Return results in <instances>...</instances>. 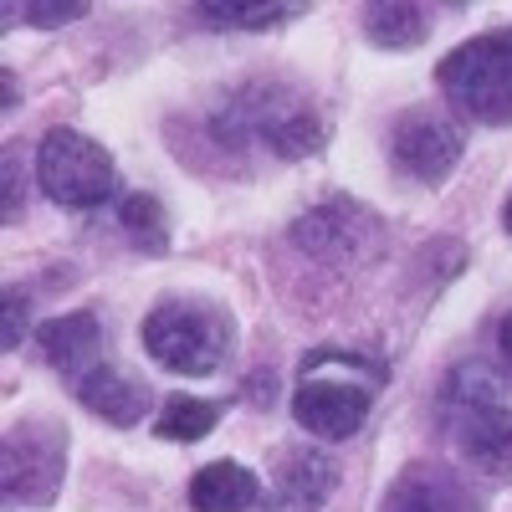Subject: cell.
Listing matches in <instances>:
<instances>
[{"label": "cell", "mask_w": 512, "mask_h": 512, "mask_svg": "<svg viewBox=\"0 0 512 512\" xmlns=\"http://www.w3.org/2000/svg\"><path fill=\"white\" fill-rule=\"evenodd\" d=\"M328 139L323 108L292 88L282 77H256L210 113V144L241 154V149H267L272 159H308Z\"/></svg>", "instance_id": "cell-1"}, {"label": "cell", "mask_w": 512, "mask_h": 512, "mask_svg": "<svg viewBox=\"0 0 512 512\" xmlns=\"http://www.w3.org/2000/svg\"><path fill=\"white\" fill-rule=\"evenodd\" d=\"M384 379H390V369H384L379 359H369L359 349L323 344L303 359V369H297L292 420L318 441H349L369 420Z\"/></svg>", "instance_id": "cell-2"}, {"label": "cell", "mask_w": 512, "mask_h": 512, "mask_svg": "<svg viewBox=\"0 0 512 512\" xmlns=\"http://www.w3.org/2000/svg\"><path fill=\"white\" fill-rule=\"evenodd\" d=\"M144 349L164 374L205 379L236 354V318L221 303L164 297V303L144 318Z\"/></svg>", "instance_id": "cell-3"}, {"label": "cell", "mask_w": 512, "mask_h": 512, "mask_svg": "<svg viewBox=\"0 0 512 512\" xmlns=\"http://www.w3.org/2000/svg\"><path fill=\"white\" fill-rule=\"evenodd\" d=\"M446 103L487 128H512V31H482L436 67Z\"/></svg>", "instance_id": "cell-4"}, {"label": "cell", "mask_w": 512, "mask_h": 512, "mask_svg": "<svg viewBox=\"0 0 512 512\" xmlns=\"http://www.w3.org/2000/svg\"><path fill=\"white\" fill-rule=\"evenodd\" d=\"M67 482V425L52 415H21L0 446V492L11 507H52Z\"/></svg>", "instance_id": "cell-5"}, {"label": "cell", "mask_w": 512, "mask_h": 512, "mask_svg": "<svg viewBox=\"0 0 512 512\" xmlns=\"http://www.w3.org/2000/svg\"><path fill=\"white\" fill-rule=\"evenodd\" d=\"M36 180L62 210H98L118 195V164L77 128H47V139L36 144Z\"/></svg>", "instance_id": "cell-6"}, {"label": "cell", "mask_w": 512, "mask_h": 512, "mask_svg": "<svg viewBox=\"0 0 512 512\" xmlns=\"http://www.w3.org/2000/svg\"><path fill=\"white\" fill-rule=\"evenodd\" d=\"M466 154V134H461V123L431 103H420V108H405L395 123H390V159L405 180L415 185H441L451 169L461 164Z\"/></svg>", "instance_id": "cell-7"}, {"label": "cell", "mask_w": 512, "mask_h": 512, "mask_svg": "<svg viewBox=\"0 0 512 512\" xmlns=\"http://www.w3.org/2000/svg\"><path fill=\"white\" fill-rule=\"evenodd\" d=\"M292 246L318 256V262H333V267L364 262V256L379 246V216L359 200L333 195V200L303 210V216L292 221Z\"/></svg>", "instance_id": "cell-8"}, {"label": "cell", "mask_w": 512, "mask_h": 512, "mask_svg": "<svg viewBox=\"0 0 512 512\" xmlns=\"http://www.w3.org/2000/svg\"><path fill=\"white\" fill-rule=\"evenodd\" d=\"M451 436L472 472H482L492 482H512V405H502V400L461 405L451 420Z\"/></svg>", "instance_id": "cell-9"}, {"label": "cell", "mask_w": 512, "mask_h": 512, "mask_svg": "<svg viewBox=\"0 0 512 512\" xmlns=\"http://www.w3.org/2000/svg\"><path fill=\"white\" fill-rule=\"evenodd\" d=\"M379 512H482V497L472 492V482L461 472H451V466L410 461L390 482Z\"/></svg>", "instance_id": "cell-10"}, {"label": "cell", "mask_w": 512, "mask_h": 512, "mask_svg": "<svg viewBox=\"0 0 512 512\" xmlns=\"http://www.w3.org/2000/svg\"><path fill=\"white\" fill-rule=\"evenodd\" d=\"M77 400H82L88 415L118 425V431H134V425L149 415V405H154V390L128 364L103 359V364H93L88 374L77 379Z\"/></svg>", "instance_id": "cell-11"}, {"label": "cell", "mask_w": 512, "mask_h": 512, "mask_svg": "<svg viewBox=\"0 0 512 512\" xmlns=\"http://www.w3.org/2000/svg\"><path fill=\"white\" fill-rule=\"evenodd\" d=\"M103 318L93 313V308H77V313H62V318H52V323H41L36 328V344H41V354H47V364L52 369H62V374H88L93 364H103L98 354H103Z\"/></svg>", "instance_id": "cell-12"}, {"label": "cell", "mask_w": 512, "mask_h": 512, "mask_svg": "<svg viewBox=\"0 0 512 512\" xmlns=\"http://www.w3.org/2000/svg\"><path fill=\"white\" fill-rule=\"evenodd\" d=\"M338 482V466L313 446H282L277 451V492L282 512H318Z\"/></svg>", "instance_id": "cell-13"}, {"label": "cell", "mask_w": 512, "mask_h": 512, "mask_svg": "<svg viewBox=\"0 0 512 512\" xmlns=\"http://www.w3.org/2000/svg\"><path fill=\"white\" fill-rule=\"evenodd\" d=\"M256 502H262V477L241 461H210L190 477L195 512H251Z\"/></svg>", "instance_id": "cell-14"}, {"label": "cell", "mask_w": 512, "mask_h": 512, "mask_svg": "<svg viewBox=\"0 0 512 512\" xmlns=\"http://www.w3.org/2000/svg\"><path fill=\"white\" fill-rule=\"evenodd\" d=\"M364 21V36L374 41L379 52H415L431 41V26H436V11L431 6H405V0H390V6H364L359 11Z\"/></svg>", "instance_id": "cell-15"}, {"label": "cell", "mask_w": 512, "mask_h": 512, "mask_svg": "<svg viewBox=\"0 0 512 512\" xmlns=\"http://www.w3.org/2000/svg\"><path fill=\"white\" fill-rule=\"evenodd\" d=\"M118 226H123L128 246H139L144 256H164L169 251V210L149 190H134V195L118 200Z\"/></svg>", "instance_id": "cell-16"}, {"label": "cell", "mask_w": 512, "mask_h": 512, "mask_svg": "<svg viewBox=\"0 0 512 512\" xmlns=\"http://www.w3.org/2000/svg\"><path fill=\"white\" fill-rule=\"evenodd\" d=\"M216 420H221V405L216 400H195V395H175V400H164L159 420H154V436L164 441H205L210 431H216Z\"/></svg>", "instance_id": "cell-17"}, {"label": "cell", "mask_w": 512, "mask_h": 512, "mask_svg": "<svg viewBox=\"0 0 512 512\" xmlns=\"http://www.w3.org/2000/svg\"><path fill=\"white\" fill-rule=\"evenodd\" d=\"M195 16L221 31H267V26L308 16V6H195Z\"/></svg>", "instance_id": "cell-18"}, {"label": "cell", "mask_w": 512, "mask_h": 512, "mask_svg": "<svg viewBox=\"0 0 512 512\" xmlns=\"http://www.w3.org/2000/svg\"><path fill=\"white\" fill-rule=\"evenodd\" d=\"M88 6L82 0H67V6H6V26L26 21V26H67V21H82Z\"/></svg>", "instance_id": "cell-19"}, {"label": "cell", "mask_w": 512, "mask_h": 512, "mask_svg": "<svg viewBox=\"0 0 512 512\" xmlns=\"http://www.w3.org/2000/svg\"><path fill=\"white\" fill-rule=\"evenodd\" d=\"M26 328H31V297H26L21 287H6V333H0V344L21 349Z\"/></svg>", "instance_id": "cell-20"}, {"label": "cell", "mask_w": 512, "mask_h": 512, "mask_svg": "<svg viewBox=\"0 0 512 512\" xmlns=\"http://www.w3.org/2000/svg\"><path fill=\"white\" fill-rule=\"evenodd\" d=\"M26 210V190H21V169H16V149H6V221L16 226Z\"/></svg>", "instance_id": "cell-21"}, {"label": "cell", "mask_w": 512, "mask_h": 512, "mask_svg": "<svg viewBox=\"0 0 512 512\" xmlns=\"http://www.w3.org/2000/svg\"><path fill=\"white\" fill-rule=\"evenodd\" d=\"M497 359H502V369L512 374V313L497 323Z\"/></svg>", "instance_id": "cell-22"}, {"label": "cell", "mask_w": 512, "mask_h": 512, "mask_svg": "<svg viewBox=\"0 0 512 512\" xmlns=\"http://www.w3.org/2000/svg\"><path fill=\"white\" fill-rule=\"evenodd\" d=\"M0 88H6V113L16 108V72H0Z\"/></svg>", "instance_id": "cell-23"}, {"label": "cell", "mask_w": 512, "mask_h": 512, "mask_svg": "<svg viewBox=\"0 0 512 512\" xmlns=\"http://www.w3.org/2000/svg\"><path fill=\"white\" fill-rule=\"evenodd\" d=\"M502 231L512 236V195H507V205H502Z\"/></svg>", "instance_id": "cell-24"}]
</instances>
